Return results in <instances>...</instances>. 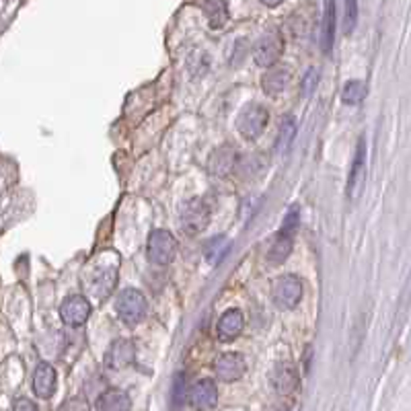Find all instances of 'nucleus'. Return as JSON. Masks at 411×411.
<instances>
[{"instance_id": "f257e3e1", "label": "nucleus", "mask_w": 411, "mask_h": 411, "mask_svg": "<svg viewBox=\"0 0 411 411\" xmlns=\"http://www.w3.org/2000/svg\"><path fill=\"white\" fill-rule=\"evenodd\" d=\"M298 227V208H290V212L284 218L282 231L276 235L274 243L267 251V259L271 263H282L290 253H292V245H294V231Z\"/></svg>"}, {"instance_id": "f03ea898", "label": "nucleus", "mask_w": 411, "mask_h": 411, "mask_svg": "<svg viewBox=\"0 0 411 411\" xmlns=\"http://www.w3.org/2000/svg\"><path fill=\"white\" fill-rule=\"evenodd\" d=\"M146 298L142 292L134 290V288H128L124 290L117 300H115V311H117V317L126 323V325H136L144 319L146 315Z\"/></svg>"}, {"instance_id": "7ed1b4c3", "label": "nucleus", "mask_w": 411, "mask_h": 411, "mask_svg": "<svg viewBox=\"0 0 411 411\" xmlns=\"http://www.w3.org/2000/svg\"><path fill=\"white\" fill-rule=\"evenodd\" d=\"M267 122H269L267 109L263 105L249 103L237 115V130L247 140H255L263 134V130L267 128Z\"/></svg>"}, {"instance_id": "20e7f679", "label": "nucleus", "mask_w": 411, "mask_h": 411, "mask_svg": "<svg viewBox=\"0 0 411 411\" xmlns=\"http://www.w3.org/2000/svg\"><path fill=\"white\" fill-rule=\"evenodd\" d=\"M210 224V208L204 200L193 198L189 202L183 204L181 208V227L185 231V235L195 237L200 233H204Z\"/></svg>"}, {"instance_id": "39448f33", "label": "nucleus", "mask_w": 411, "mask_h": 411, "mask_svg": "<svg viewBox=\"0 0 411 411\" xmlns=\"http://www.w3.org/2000/svg\"><path fill=\"white\" fill-rule=\"evenodd\" d=\"M146 255L157 265L171 263L175 259V255H177V241H175V237L169 231H163V229L153 231L151 237H149Z\"/></svg>"}, {"instance_id": "423d86ee", "label": "nucleus", "mask_w": 411, "mask_h": 411, "mask_svg": "<svg viewBox=\"0 0 411 411\" xmlns=\"http://www.w3.org/2000/svg\"><path fill=\"white\" fill-rule=\"evenodd\" d=\"M282 48H284V41H282V35L271 31V33H265L263 37L257 39L255 48H253V60L257 66H263V68H269L278 62V58L282 56Z\"/></svg>"}, {"instance_id": "0eeeda50", "label": "nucleus", "mask_w": 411, "mask_h": 411, "mask_svg": "<svg viewBox=\"0 0 411 411\" xmlns=\"http://www.w3.org/2000/svg\"><path fill=\"white\" fill-rule=\"evenodd\" d=\"M271 294L282 309H294L303 298V282L296 276H282L274 284Z\"/></svg>"}, {"instance_id": "6e6552de", "label": "nucleus", "mask_w": 411, "mask_h": 411, "mask_svg": "<svg viewBox=\"0 0 411 411\" xmlns=\"http://www.w3.org/2000/svg\"><path fill=\"white\" fill-rule=\"evenodd\" d=\"M247 370L245 358L237 352H229V354H220L218 360L214 362V372L220 381L224 383H235L239 381Z\"/></svg>"}, {"instance_id": "1a4fd4ad", "label": "nucleus", "mask_w": 411, "mask_h": 411, "mask_svg": "<svg viewBox=\"0 0 411 411\" xmlns=\"http://www.w3.org/2000/svg\"><path fill=\"white\" fill-rule=\"evenodd\" d=\"M364 179H366V140L364 136L358 140V149L354 155V163L350 171V181H347V195L356 200L362 189H364Z\"/></svg>"}, {"instance_id": "9d476101", "label": "nucleus", "mask_w": 411, "mask_h": 411, "mask_svg": "<svg viewBox=\"0 0 411 411\" xmlns=\"http://www.w3.org/2000/svg\"><path fill=\"white\" fill-rule=\"evenodd\" d=\"M90 315V303L82 296V294H73L68 296L62 307H60V317L66 325L70 327H77L82 325Z\"/></svg>"}, {"instance_id": "9b49d317", "label": "nucleus", "mask_w": 411, "mask_h": 411, "mask_svg": "<svg viewBox=\"0 0 411 411\" xmlns=\"http://www.w3.org/2000/svg\"><path fill=\"white\" fill-rule=\"evenodd\" d=\"M269 381L280 395H290L298 387V372L290 362H278L269 374Z\"/></svg>"}, {"instance_id": "f8f14e48", "label": "nucleus", "mask_w": 411, "mask_h": 411, "mask_svg": "<svg viewBox=\"0 0 411 411\" xmlns=\"http://www.w3.org/2000/svg\"><path fill=\"white\" fill-rule=\"evenodd\" d=\"M134 354V343L130 339H115L105 354V366L109 370H122L132 364Z\"/></svg>"}, {"instance_id": "ddd939ff", "label": "nucleus", "mask_w": 411, "mask_h": 411, "mask_svg": "<svg viewBox=\"0 0 411 411\" xmlns=\"http://www.w3.org/2000/svg\"><path fill=\"white\" fill-rule=\"evenodd\" d=\"M189 397H191V405L198 411H212L218 403V389H216L214 381L202 379L200 383L193 385Z\"/></svg>"}, {"instance_id": "4468645a", "label": "nucleus", "mask_w": 411, "mask_h": 411, "mask_svg": "<svg viewBox=\"0 0 411 411\" xmlns=\"http://www.w3.org/2000/svg\"><path fill=\"white\" fill-rule=\"evenodd\" d=\"M58 387V379H56V370L48 364L41 362L35 372H33V391L39 399H50L56 393Z\"/></svg>"}, {"instance_id": "2eb2a0df", "label": "nucleus", "mask_w": 411, "mask_h": 411, "mask_svg": "<svg viewBox=\"0 0 411 411\" xmlns=\"http://www.w3.org/2000/svg\"><path fill=\"white\" fill-rule=\"evenodd\" d=\"M216 331H218V337H220L222 341H231V339L239 337L241 331H243V313L237 311V309L227 311V313L218 319Z\"/></svg>"}, {"instance_id": "dca6fc26", "label": "nucleus", "mask_w": 411, "mask_h": 411, "mask_svg": "<svg viewBox=\"0 0 411 411\" xmlns=\"http://www.w3.org/2000/svg\"><path fill=\"white\" fill-rule=\"evenodd\" d=\"M288 81H290V75L286 68L282 66H276V68H269L263 79H261V88L267 97H276L280 95L286 86H288Z\"/></svg>"}, {"instance_id": "f3484780", "label": "nucleus", "mask_w": 411, "mask_h": 411, "mask_svg": "<svg viewBox=\"0 0 411 411\" xmlns=\"http://www.w3.org/2000/svg\"><path fill=\"white\" fill-rule=\"evenodd\" d=\"M237 163V153L231 144H224L220 149H216L210 157V169L216 173V175H229L233 171V166Z\"/></svg>"}, {"instance_id": "a211bd4d", "label": "nucleus", "mask_w": 411, "mask_h": 411, "mask_svg": "<svg viewBox=\"0 0 411 411\" xmlns=\"http://www.w3.org/2000/svg\"><path fill=\"white\" fill-rule=\"evenodd\" d=\"M130 408L132 401L122 389H109L97 401V411H130Z\"/></svg>"}, {"instance_id": "6ab92c4d", "label": "nucleus", "mask_w": 411, "mask_h": 411, "mask_svg": "<svg viewBox=\"0 0 411 411\" xmlns=\"http://www.w3.org/2000/svg\"><path fill=\"white\" fill-rule=\"evenodd\" d=\"M115 282H117V271L113 267H107V269H101V271L95 274V278H93L88 288H90V292L97 298H105L115 288Z\"/></svg>"}, {"instance_id": "aec40b11", "label": "nucleus", "mask_w": 411, "mask_h": 411, "mask_svg": "<svg viewBox=\"0 0 411 411\" xmlns=\"http://www.w3.org/2000/svg\"><path fill=\"white\" fill-rule=\"evenodd\" d=\"M296 136V122L292 115H284L282 117V126L278 130V136H276V153L278 155H286L292 140Z\"/></svg>"}, {"instance_id": "412c9836", "label": "nucleus", "mask_w": 411, "mask_h": 411, "mask_svg": "<svg viewBox=\"0 0 411 411\" xmlns=\"http://www.w3.org/2000/svg\"><path fill=\"white\" fill-rule=\"evenodd\" d=\"M333 39H335V2H327L325 12H323V25H321V48L325 54L331 52Z\"/></svg>"}, {"instance_id": "4be33fe9", "label": "nucleus", "mask_w": 411, "mask_h": 411, "mask_svg": "<svg viewBox=\"0 0 411 411\" xmlns=\"http://www.w3.org/2000/svg\"><path fill=\"white\" fill-rule=\"evenodd\" d=\"M229 251H231V241L227 237H214L204 247V257L210 265H218Z\"/></svg>"}, {"instance_id": "5701e85b", "label": "nucleus", "mask_w": 411, "mask_h": 411, "mask_svg": "<svg viewBox=\"0 0 411 411\" xmlns=\"http://www.w3.org/2000/svg\"><path fill=\"white\" fill-rule=\"evenodd\" d=\"M364 97H366V84H364V81H350L341 90V101L347 103V105H356Z\"/></svg>"}, {"instance_id": "b1692460", "label": "nucleus", "mask_w": 411, "mask_h": 411, "mask_svg": "<svg viewBox=\"0 0 411 411\" xmlns=\"http://www.w3.org/2000/svg\"><path fill=\"white\" fill-rule=\"evenodd\" d=\"M202 8L206 10V15L210 19V25L214 29L224 25V21H227V2H204Z\"/></svg>"}, {"instance_id": "393cba45", "label": "nucleus", "mask_w": 411, "mask_h": 411, "mask_svg": "<svg viewBox=\"0 0 411 411\" xmlns=\"http://www.w3.org/2000/svg\"><path fill=\"white\" fill-rule=\"evenodd\" d=\"M358 23V2L356 0H347L345 2V12H343V31L350 33L354 31Z\"/></svg>"}, {"instance_id": "a878e982", "label": "nucleus", "mask_w": 411, "mask_h": 411, "mask_svg": "<svg viewBox=\"0 0 411 411\" xmlns=\"http://www.w3.org/2000/svg\"><path fill=\"white\" fill-rule=\"evenodd\" d=\"M317 82H319V70H317V68L307 70V75L303 77V84H300L303 95H305V97L313 95V90L317 88Z\"/></svg>"}, {"instance_id": "bb28decb", "label": "nucleus", "mask_w": 411, "mask_h": 411, "mask_svg": "<svg viewBox=\"0 0 411 411\" xmlns=\"http://www.w3.org/2000/svg\"><path fill=\"white\" fill-rule=\"evenodd\" d=\"M185 403V376L177 374L173 385V408H181Z\"/></svg>"}, {"instance_id": "cd10ccee", "label": "nucleus", "mask_w": 411, "mask_h": 411, "mask_svg": "<svg viewBox=\"0 0 411 411\" xmlns=\"http://www.w3.org/2000/svg\"><path fill=\"white\" fill-rule=\"evenodd\" d=\"M60 411H88V405H86V401L82 399V397H75V399H68Z\"/></svg>"}, {"instance_id": "c85d7f7f", "label": "nucleus", "mask_w": 411, "mask_h": 411, "mask_svg": "<svg viewBox=\"0 0 411 411\" xmlns=\"http://www.w3.org/2000/svg\"><path fill=\"white\" fill-rule=\"evenodd\" d=\"M15 411H37V408L29 401V399H17L15 401Z\"/></svg>"}]
</instances>
